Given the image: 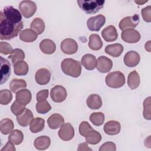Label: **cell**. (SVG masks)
I'll return each instance as SVG.
<instances>
[{
  "label": "cell",
  "mask_w": 151,
  "mask_h": 151,
  "mask_svg": "<svg viewBox=\"0 0 151 151\" xmlns=\"http://www.w3.org/2000/svg\"><path fill=\"white\" fill-rule=\"evenodd\" d=\"M23 28V22L15 23L5 18L1 12L0 14V39L10 40L17 37Z\"/></svg>",
  "instance_id": "cell-1"
},
{
  "label": "cell",
  "mask_w": 151,
  "mask_h": 151,
  "mask_svg": "<svg viewBox=\"0 0 151 151\" xmlns=\"http://www.w3.org/2000/svg\"><path fill=\"white\" fill-rule=\"evenodd\" d=\"M61 68L65 74L74 78L78 77L81 73L80 63L73 58L63 60L61 64Z\"/></svg>",
  "instance_id": "cell-2"
},
{
  "label": "cell",
  "mask_w": 151,
  "mask_h": 151,
  "mask_svg": "<svg viewBox=\"0 0 151 151\" xmlns=\"http://www.w3.org/2000/svg\"><path fill=\"white\" fill-rule=\"evenodd\" d=\"M105 1L103 0H90L77 1L79 7L87 14H95L100 11L104 5Z\"/></svg>",
  "instance_id": "cell-3"
},
{
  "label": "cell",
  "mask_w": 151,
  "mask_h": 151,
  "mask_svg": "<svg viewBox=\"0 0 151 151\" xmlns=\"http://www.w3.org/2000/svg\"><path fill=\"white\" fill-rule=\"evenodd\" d=\"M106 84L114 88H117L122 87L125 84L124 75L119 71H113L109 73L105 78Z\"/></svg>",
  "instance_id": "cell-4"
},
{
  "label": "cell",
  "mask_w": 151,
  "mask_h": 151,
  "mask_svg": "<svg viewBox=\"0 0 151 151\" xmlns=\"http://www.w3.org/2000/svg\"><path fill=\"white\" fill-rule=\"evenodd\" d=\"M22 15L27 18L31 17L37 11V5L32 1H22L18 6Z\"/></svg>",
  "instance_id": "cell-5"
},
{
  "label": "cell",
  "mask_w": 151,
  "mask_h": 151,
  "mask_svg": "<svg viewBox=\"0 0 151 151\" xmlns=\"http://www.w3.org/2000/svg\"><path fill=\"white\" fill-rule=\"evenodd\" d=\"M4 17L15 23H19L22 21V15L20 12L12 6H5L1 11Z\"/></svg>",
  "instance_id": "cell-6"
},
{
  "label": "cell",
  "mask_w": 151,
  "mask_h": 151,
  "mask_svg": "<svg viewBox=\"0 0 151 151\" xmlns=\"http://www.w3.org/2000/svg\"><path fill=\"white\" fill-rule=\"evenodd\" d=\"M106 18L103 15H98L88 19L87 25L89 30L91 31H99L104 25Z\"/></svg>",
  "instance_id": "cell-7"
},
{
  "label": "cell",
  "mask_w": 151,
  "mask_h": 151,
  "mask_svg": "<svg viewBox=\"0 0 151 151\" xmlns=\"http://www.w3.org/2000/svg\"><path fill=\"white\" fill-rule=\"evenodd\" d=\"M139 22V17L137 14L126 17L119 22V27L122 31L134 28Z\"/></svg>",
  "instance_id": "cell-8"
},
{
  "label": "cell",
  "mask_w": 151,
  "mask_h": 151,
  "mask_svg": "<svg viewBox=\"0 0 151 151\" xmlns=\"http://www.w3.org/2000/svg\"><path fill=\"white\" fill-rule=\"evenodd\" d=\"M67 96V91L62 86L57 85L51 90L50 96L54 102L61 103L64 101L66 99Z\"/></svg>",
  "instance_id": "cell-9"
},
{
  "label": "cell",
  "mask_w": 151,
  "mask_h": 151,
  "mask_svg": "<svg viewBox=\"0 0 151 151\" xmlns=\"http://www.w3.org/2000/svg\"><path fill=\"white\" fill-rule=\"evenodd\" d=\"M59 137L64 141H68L74 136V129L73 126L69 123H64L58 132Z\"/></svg>",
  "instance_id": "cell-10"
},
{
  "label": "cell",
  "mask_w": 151,
  "mask_h": 151,
  "mask_svg": "<svg viewBox=\"0 0 151 151\" xmlns=\"http://www.w3.org/2000/svg\"><path fill=\"white\" fill-rule=\"evenodd\" d=\"M61 51L66 54H73L78 50V44L77 42L71 38H66L64 40L60 45Z\"/></svg>",
  "instance_id": "cell-11"
},
{
  "label": "cell",
  "mask_w": 151,
  "mask_h": 151,
  "mask_svg": "<svg viewBox=\"0 0 151 151\" xmlns=\"http://www.w3.org/2000/svg\"><path fill=\"white\" fill-rule=\"evenodd\" d=\"M122 39L127 43H136L140 40V34L134 29H129L122 31Z\"/></svg>",
  "instance_id": "cell-12"
},
{
  "label": "cell",
  "mask_w": 151,
  "mask_h": 151,
  "mask_svg": "<svg viewBox=\"0 0 151 151\" xmlns=\"http://www.w3.org/2000/svg\"><path fill=\"white\" fill-rule=\"evenodd\" d=\"M112 61L105 56H100L97 60L96 68L100 73H106L109 72L112 68Z\"/></svg>",
  "instance_id": "cell-13"
},
{
  "label": "cell",
  "mask_w": 151,
  "mask_h": 151,
  "mask_svg": "<svg viewBox=\"0 0 151 151\" xmlns=\"http://www.w3.org/2000/svg\"><path fill=\"white\" fill-rule=\"evenodd\" d=\"M51 78V73L45 68H42L37 71L35 75V80L39 85H45L48 84Z\"/></svg>",
  "instance_id": "cell-14"
},
{
  "label": "cell",
  "mask_w": 151,
  "mask_h": 151,
  "mask_svg": "<svg viewBox=\"0 0 151 151\" xmlns=\"http://www.w3.org/2000/svg\"><path fill=\"white\" fill-rule=\"evenodd\" d=\"M140 57L139 53L134 51H129L124 56L123 61L126 65L129 67L136 66L140 62Z\"/></svg>",
  "instance_id": "cell-15"
},
{
  "label": "cell",
  "mask_w": 151,
  "mask_h": 151,
  "mask_svg": "<svg viewBox=\"0 0 151 151\" xmlns=\"http://www.w3.org/2000/svg\"><path fill=\"white\" fill-rule=\"evenodd\" d=\"M1 58V84L5 83L11 74V65L9 61L4 58L2 57Z\"/></svg>",
  "instance_id": "cell-16"
},
{
  "label": "cell",
  "mask_w": 151,
  "mask_h": 151,
  "mask_svg": "<svg viewBox=\"0 0 151 151\" xmlns=\"http://www.w3.org/2000/svg\"><path fill=\"white\" fill-rule=\"evenodd\" d=\"M101 35L107 42L114 41L118 38V33L113 25H109L103 29L101 32Z\"/></svg>",
  "instance_id": "cell-17"
},
{
  "label": "cell",
  "mask_w": 151,
  "mask_h": 151,
  "mask_svg": "<svg viewBox=\"0 0 151 151\" xmlns=\"http://www.w3.org/2000/svg\"><path fill=\"white\" fill-rule=\"evenodd\" d=\"M121 129L120 123L116 120H110L106 122L104 126V132L109 135H116L119 133Z\"/></svg>",
  "instance_id": "cell-18"
},
{
  "label": "cell",
  "mask_w": 151,
  "mask_h": 151,
  "mask_svg": "<svg viewBox=\"0 0 151 151\" xmlns=\"http://www.w3.org/2000/svg\"><path fill=\"white\" fill-rule=\"evenodd\" d=\"M16 101L19 103L26 106L31 100L32 95L31 91L28 89H22L16 93Z\"/></svg>",
  "instance_id": "cell-19"
},
{
  "label": "cell",
  "mask_w": 151,
  "mask_h": 151,
  "mask_svg": "<svg viewBox=\"0 0 151 151\" xmlns=\"http://www.w3.org/2000/svg\"><path fill=\"white\" fill-rule=\"evenodd\" d=\"M33 119V113L28 109H25L22 114L17 116V120L18 124L22 127H26L28 126Z\"/></svg>",
  "instance_id": "cell-20"
},
{
  "label": "cell",
  "mask_w": 151,
  "mask_h": 151,
  "mask_svg": "<svg viewBox=\"0 0 151 151\" xmlns=\"http://www.w3.org/2000/svg\"><path fill=\"white\" fill-rule=\"evenodd\" d=\"M64 123V117L58 113H54L51 115L47 120L48 125L51 129H57L58 127H60Z\"/></svg>",
  "instance_id": "cell-21"
},
{
  "label": "cell",
  "mask_w": 151,
  "mask_h": 151,
  "mask_svg": "<svg viewBox=\"0 0 151 151\" xmlns=\"http://www.w3.org/2000/svg\"><path fill=\"white\" fill-rule=\"evenodd\" d=\"M41 51L45 54H53L56 50V45L54 42L50 39H44L40 43Z\"/></svg>",
  "instance_id": "cell-22"
},
{
  "label": "cell",
  "mask_w": 151,
  "mask_h": 151,
  "mask_svg": "<svg viewBox=\"0 0 151 151\" xmlns=\"http://www.w3.org/2000/svg\"><path fill=\"white\" fill-rule=\"evenodd\" d=\"M81 64L88 70H93L96 67L97 60L94 55L91 54L84 55L81 58Z\"/></svg>",
  "instance_id": "cell-23"
},
{
  "label": "cell",
  "mask_w": 151,
  "mask_h": 151,
  "mask_svg": "<svg viewBox=\"0 0 151 151\" xmlns=\"http://www.w3.org/2000/svg\"><path fill=\"white\" fill-rule=\"evenodd\" d=\"M87 106L92 110L100 109L102 106V100L101 97L96 94H90L86 100Z\"/></svg>",
  "instance_id": "cell-24"
},
{
  "label": "cell",
  "mask_w": 151,
  "mask_h": 151,
  "mask_svg": "<svg viewBox=\"0 0 151 151\" xmlns=\"http://www.w3.org/2000/svg\"><path fill=\"white\" fill-rule=\"evenodd\" d=\"M123 47L120 44H113L108 45L105 48V52L113 57H119L123 51Z\"/></svg>",
  "instance_id": "cell-25"
},
{
  "label": "cell",
  "mask_w": 151,
  "mask_h": 151,
  "mask_svg": "<svg viewBox=\"0 0 151 151\" xmlns=\"http://www.w3.org/2000/svg\"><path fill=\"white\" fill-rule=\"evenodd\" d=\"M51 144V140L48 136H41L34 140V145L35 147L40 150H45L49 147Z\"/></svg>",
  "instance_id": "cell-26"
},
{
  "label": "cell",
  "mask_w": 151,
  "mask_h": 151,
  "mask_svg": "<svg viewBox=\"0 0 151 151\" xmlns=\"http://www.w3.org/2000/svg\"><path fill=\"white\" fill-rule=\"evenodd\" d=\"M38 34L31 29H25L19 33L21 40L27 42H31L36 40Z\"/></svg>",
  "instance_id": "cell-27"
},
{
  "label": "cell",
  "mask_w": 151,
  "mask_h": 151,
  "mask_svg": "<svg viewBox=\"0 0 151 151\" xmlns=\"http://www.w3.org/2000/svg\"><path fill=\"white\" fill-rule=\"evenodd\" d=\"M44 119L41 117H35L31 120L29 124V129L31 132L37 133L42 131L44 128Z\"/></svg>",
  "instance_id": "cell-28"
},
{
  "label": "cell",
  "mask_w": 151,
  "mask_h": 151,
  "mask_svg": "<svg viewBox=\"0 0 151 151\" xmlns=\"http://www.w3.org/2000/svg\"><path fill=\"white\" fill-rule=\"evenodd\" d=\"M14 72L17 76H25L27 74L29 67L27 63L22 60L15 63L14 65Z\"/></svg>",
  "instance_id": "cell-29"
},
{
  "label": "cell",
  "mask_w": 151,
  "mask_h": 151,
  "mask_svg": "<svg viewBox=\"0 0 151 151\" xmlns=\"http://www.w3.org/2000/svg\"><path fill=\"white\" fill-rule=\"evenodd\" d=\"M87 143L90 145H97L101 140V135L93 129L90 130L84 136Z\"/></svg>",
  "instance_id": "cell-30"
},
{
  "label": "cell",
  "mask_w": 151,
  "mask_h": 151,
  "mask_svg": "<svg viewBox=\"0 0 151 151\" xmlns=\"http://www.w3.org/2000/svg\"><path fill=\"white\" fill-rule=\"evenodd\" d=\"M88 47L90 49L97 51L101 48L103 46V42L98 34H93L89 37Z\"/></svg>",
  "instance_id": "cell-31"
},
{
  "label": "cell",
  "mask_w": 151,
  "mask_h": 151,
  "mask_svg": "<svg viewBox=\"0 0 151 151\" xmlns=\"http://www.w3.org/2000/svg\"><path fill=\"white\" fill-rule=\"evenodd\" d=\"M14 127L13 121L8 118L3 119L0 122V130L3 134H8L12 132Z\"/></svg>",
  "instance_id": "cell-32"
},
{
  "label": "cell",
  "mask_w": 151,
  "mask_h": 151,
  "mask_svg": "<svg viewBox=\"0 0 151 151\" xmlns=\"http://www.w3.org/2000/svg\"><path fill=\"white\" fill-rule=\"evenodd\" d=\"M127 84L132 90H134L139 87L140 84V77L136 70L129 73L127 77Z\"/></svg>",
  "instance_id": "cell-33"
},
{
  "label": "cell",
  "mask_w": 151,
  "mask_h": 151,
  "mask_svg": "<svg viewBox=\"0 0 151 151\" xmlns=\"http://www.w3.org/2000/svg\"><path fill=\"white\" fill-rule=\"evenodd\" d=\"M27 87V83L23 79L14 78L9 84L10 90L14 93H17L18 91L24 89Z\"/></svg>",
  "instance_id": "cell-34"
},
{
  "label": "cell",
  "mask_w": 151,
  "mask_h": 151,
  "mask_svg": "<svg viewBox=\"0 0 151 151\" xmlns=\"http://www.w3.org/2000/svg\"><path fill=\"white\" fill-rule=\"evenodd\" d=\"M30 27L38 35L41 34L45 29V23L40 18H35L31 22Z\"/></svg>",
  "instance_id": "cell-35"
},
{
  "label": "cell",
  "mask_w": 151,
  "mask_h": 151,
  "mask_svg": "<svg viewBox=\"0 0 151 151\" xmlns=\"http://www.w3.org/2000/svg\"><path fill=\"white\" fill-rule=\"evenodd\" d=\"M24 140V134L22 132L18 129L12 131L8 136V140L12 142L15 145H20Z\"/></svg>",
  "instance_id": "cell-36"
},
{
  "label": "cell",
  "mask_w": 151,
  "mask_h": 151,
  "mask_svg": "<svg viewBox=\"0 0 151 151\" xmlns=\"http://www.w3.org/2000/svg\"><path fill=\"white\" fill-rule=\"evenodd\" d=\"M8 58L11 60L12 63L14 65L17 62L22 61L25 58V53L21 49L15 48L12 50Z\"/></svg>",
  "instance_id": "cell-37"
},
{
  "label": "cell",
  "mask_w": 151,
  "mask_h": 151,
  "mask_svg": "<svg viewBox=\"0 0 151 151\" xmlns=\"http://www.w3.org/2000/svg\"><path fill=\"white\" fill-rule=\"evenodd\" d=\"M89 119L94 125L99 126L104 123V114L102 112L93 113L90 116Z\"/></svg>",
  "instance_id": "cell-38"
},
{
  "label": "cell",
  "mask_w": 151,
  "mask_h": 151,
  "mask_svg": "<svg viewBox=\"0 0 151 151\" xmlns=\"http://www.w3.org/2000/svg\"><path fill=\"white\" fill-rule=\"evenodd\" d=\"M12 99L11 92L7 89H3L0 91V103L2 105L8 104Z\"/></svg>",
  "instance_id": "cell-39"
},
{
  "label": "cell",
  "mask_w": 151,
  "mask_h": 151,
  "mask_svg": "<svg viewBox=\"0 0 151 151\" xmlns=\"http://www.w3.org/2000/svg\"><path fill=\"white\" fill-rule=\"evenodd\" d=\"M36 111L40 114H45L51 109V106L47 100L37 101L36 106Z\"/></svg>",
  "instance_id": "cell-40"
},
{
  "label": "cell",
  "mask_w": 151,
  "mask_h": 151,
  "mask_svg": "<svg viewBox=\"0 0 151 151\" xmlns=\"http://www.w3.org/2000/svg\"><path fill=\"white\" fill-rule=\"evenodd\" d=\"M25 106L19 103L16 100L12 103L11 106V110L12 113L17 116L22 114L25 110Z\"/></svg>",
  "instance_id": "cell-41"
},
{
  "label": "cell",
  "mask_w": 151,
  "mask_h": 151,
  "mask_svg": "<svg viewBox=\"0 0 151 151\" xmlns=\"http://www.w3.org/2000/svg\"><path fill=\"white\" fill-rule=\"evenodd\" d=\"M150 97L146 98L143 102V117L145 119L150 120L151 119L150 116Z\"/></svg>",
  "instance_id": "cell-42"
},
{
  "label": "cell",
  "mask_w": 151,
  "mask_h": 151,
  "mask_svg": "<svg viewBox=\"0 0 151 151\" xmlns=\"http://www.w3.org/2000/svg\"><path fill=\"white\" fill-rule=\"evenodd\" d=\"M93 129V127L90 125V124L87 121H83L79 125V133L82 136H85V135L90 130Z\"/></svg>",
  "instance_id": "cell-43"
},
{
  "label": "cell",
  "mask_w": 151,
  "mask_h": 151,
  "mask_svg": "<svg viewBox=\"0 0 151 151\" xmlns=\"http://www.w3.org/2000/svg\"><path fill=\"white\" fill-rule=\"evenodd\" d=\"M13 49L12 46L8 42H0V52L5 54V55H8L10 54Z\"/></svg>",
  "instance_id": "cell-44"
},
{
  "label": "cell",
  "mask_w": 151,
  "mask_h": 151,
  "mask_svg": "<svg viewBox=\"0 0 151 151\" xmlns=\"http://www.w3.org/2000/svg\"><path fill=\"white\" fill-rule=\"evenodd\" d=\"M141 14L143 17V19L145 21L147 22H151V6L149 5L141 11Z\"/></svg>",
  "instance_id": "cell-45"
},
{
  "label": "cell",
  "mask_w": 151,
  "mask_h": 151,
  "mask_svg": "<svg viewBox=\"0 0 151 151\" xmlns=\"http://www.w3.org/2000/svg\"><path fill=\"white\" fill-rule=\"evenodd\" d=\"M116 150V145L112 142H106L103 143L99 148L100 151H115Z\"/></svg>",
  "instance_id": "cell-46"
},
{
  "label": "cell",
  "mask_w": 151,
  "mask_h": 151,
  "mask_svg": "<svg viewBox=\"0 0 151 151\" xmlns=\"http://www.w3.org/2000/svg\"><path fill=\"white\" fill-rule=\"evenodd\" d=\"M48 90H42L39 91L36 95V100L37 101H41L46 100L48 96Z\"/></svg>",
  "instance_id": "cell-47"
},
{
  "label": "cell",
  "mask_w": 151,
  "mask_h": 151,
  "mask_svg": "<svg viewBox=\"0 0 151 151\" xmlns=\"http://www.w3.org/2000/svg\"><path fill=\"white\" fill-rule=\"evenodd\" d=\"M15 150L16 149L14 146V144L11 141L8 140L6 145L1 149V151H15Z\"/></svg>",
  "instance_id": "cell-48"
},
{
  "label": "cell",
  "mask_w": 151,
  "mask_h": 151,
  "mask_svg": "<svg viewBox=\"0 0 151 151\" xmlns=\"http://www.w3.org/2000/svg\"><path fill=\"white\" fill-rule=\"evenodd\" d=\"M77 150L80 151V150H83V151H86V150H92V149L90 147H88V145L87 143H83L81 144H79Z\"/></svg>",
  "instance_id": "cell-49"
},
{
  "label": "cell",
  "mask_w": 151,
  "mask_h": 151,
  "mask_svg": "<svg viewBox=\"0 0 151 151\" xmlns=\"http://www.w3.org/2000/svg\"><path fill=\"white\" fill-rule=\"evenodd\" d=\"M150 41H147L146 44H145V49L146 50H147L148 52H150Z\"/></svg>",
  "instance_id": "cell-50"
},
{
  "label": "cell",
  "mask_w": 151,
  "mask_h": 151,
  "mask_svg": "<svg viewBox=\"0 0 151 151\" xmlns=\"http://www.w3.org/2000/svg\"><path fill=\"white\" fill-rule=\"evenodd\" d=\"M136 4H138L139 5H142L143 4H144V3H145V2H147V0H146V1H143V2H142V1H134Z\"/></svg>",
  "instance_id": "cell-51"
}]
</instances>
